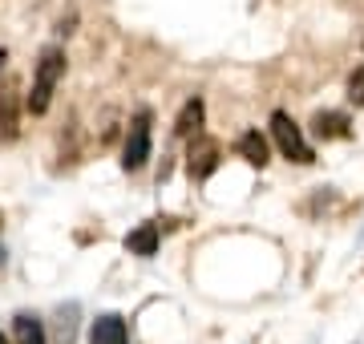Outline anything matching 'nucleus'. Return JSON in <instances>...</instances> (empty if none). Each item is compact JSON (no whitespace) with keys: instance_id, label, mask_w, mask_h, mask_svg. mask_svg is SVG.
Returning <instances> with one entry per match:
<instances>
[{"instance_id":"7","label":"nucleus","mask_w":364,"mask_h":344,"mask_svg":"<svg viewBox=\"0 0 364 344\" xmlns=\"http://www.w3.org/2000/svg\"><path fill=\"white\" fill-rule=\"evenodd\" d=\"M158 239H162V227H158V223H142V227H134L130 235H126V252L150 259V255H158Z\"/></svg>"},{"instance_id":"13","label":"nucleus","mask_w":364,"mask_h":344,"mask_svg":"<svg viewBox=\"0 0 364 344\" xmlns=\"http://www.w3.org/2000/svg\"><path fill=\"white\" fill-rule=\"evenodd\" d=\"M348 102H356V106H364V65L356 69L348 77Z\"/></svg>"},{"instance_id":"15","label":"nucleus","mask_w":364,"mask_h":344,"mask_svg":"<svg viewBox=\"0 0 364 344\" xmlns=\"http://www.w3.org/2000/svg\"><path fill=\"white\" fill-rule=\"evenodd\" d=\"M0 344H9V336H4V332H0Z\"/></svg>"},{"instance_id":"2","label":"nucleus","mask_w":364,"mask_h":344,"mask_svg":"<svg viewBox=\"0 0 364 344\" xmlns=\"http://www.w3.org/2000/svg\"><path fill=\"white\" fill-rule=\"evenodd\" d=\"M272 138H275V146L284 150L287 162H299V166L316 162V150L308 146L304 130H299L296 122H291V114H284V109H275V114H272Z\"/></svg>"},{"instance_id":"4","label":"nucleus","mask_w":364,"mask_h":344,"mask_svg":"<svg viewBox=\"0 0 364 344\" xmlns=\"http://www.w3.org/2000/svg\"><path fill=\"white\" fill-rule=\"evenodd\" d=\"M219 158H223V146L215 142V138H191V154H186V174L195 178V183H203V178H210V174L219 171Z\"/></svg>"},{"instance_id":"17","label":"nucleus","mask_w":364,"mask_h":344,"mask_svg":"<svg viewBox=\"0 0 364 344\" xmlns=\"http://www.w3.org/2000/svg\"><path fill=\"white\" fill-rule=\"evenodd\" d=\"M0 227H4V215H0Z\"/></svg>"},{"instance_id":"1","label":"nucleus","mask_w":364,"mask_h":344,"mask_svg":"<svg viewBox=\"0 0 364 344\" xmlns=\"http://www.w3.org/2000/svg\"><path fill=\"white\" fill-rule=\"evenodd\" d=\"M65 49L61 45H45L41 49V61H37V73H33V93H28V114H45L57 93V81L65 77Z\"/></svg>"},{"instance_id":"8","label":"nucleus","mask_w":364,"mask_h":344,"mask_svg":"<svg viewBox=\"0 0 364 344\" xmlns=\"http://www.w3.org/2000/svg\"><path fill=\"white\" fill-rule=\"evenodd\" d=\"M203 118H207V106H203V97H191V102L178 109L174 134H178V138H198V134H203Z\"/></svg>"},{"instance_id":"5","label":"nucleus","mask_w":364,"mask_h":344,"mask_svg":"<svg viewBox=\"0 0 364 344\" xmlns=\"http://www.w3.org/2000/svg\"><path fill=\"white\" fill-rule=\"evenodd\" d=\"M90 344H130V328L117 312H105V316L93 320L90 328Z\"/></svg>"},{"instance_id":"14","label":"nucleus","mask_w":364,"mask_h":344,"mask_svg":"<svg viewBox=\"0 0 364 344\" xmlns=\"http://www.w3.org/2000/svg\"><path fill=\"white\" fill-rule=\"evenodd\" d=\"M4 61H9V53H4V49H0V69H4Z\"/></svg>"},{"instance_id":"6","label":"nucleus","mask_w":364,"mask_h":344,"mask_svg":"<svg viewBox=\"0 0 364 344\" xmlns=\"http://www.w3.org/2000/svg\"><path fill=\"white\" fill-rule=\"evenodd\" d=\"M312 134L316 138H324V142H332V138H348L352 122H348V114H340V109H320V114L312 118Z\"/></svg>"},{"instance_id":"10","label":"nucleus","mask_w":364,"mask_h":344,"mask_svg":"<svg viewBox=\"0 0 364 344\" xmlns=\"http://www.w3.org/2000/svg\"><path fill=\"white\" fill-rule=\"evenodd\" d=\"M239 154L251 162V166H267L272 162V146H267V138H263L259 130H247V134H239Z\"/></svg>"},{"instance_id":"16","label":"nucleus","mask_w":364,"mask_h":344,"mask_svg":"<svg viewBox=\"0 0 364 344\" xmlns=\"http://www.w3.org/2000/svg\"><path fill=\"white\" fill-rule=\"evenodd\" d=\"M0 267H4V247H0Z\"/></svg>"},{"instance_id":"11","label":"nucleus","mask_w":364,"mask_h":344,"mask_svg":"<svg viewBox=\"0 0 364 344\" xmlns=\"http://www.w3.org/2000/svg\"><path fill=\"white\" fill-rule=\"evenodd\" d=\"M13 332H16V344H49L45 320L33 316V312H21V316L13 320Z\"/></svg>"},{"instance_id":"3","label":"nucleus","mask_w":364,"mask_h":344,"mask_svg":"<svg viewBox=\"0 0 364 344\" xmlns=\"http://www.w3.org/2000/svg\"><path fill=\"white\" fill-rule=\"evenodd\" d=\"M146 162H150V109H142L130 122V134H126V146H122V166L130 174L142 171Z\"/></svg>"},{"instance_id":"9","label":"nucleus","mask_w":364,"mask_h":344,"mask_svg":"<svg viewBox=\"0 0 364 344\" xmlns=\"http://www.w3.org/2000/svg\"><path fill=\"white\" fill-rule=\"evenodd\" d=\"M21 134V122H16V90L4 85L0 90V142H16Z\"/></svg>"},{"instance_id":"12","label":"nucleus","mask_w":364,"mask_h":344,"mask_svg":"<svg viewBox=\"0 0 364 344\" xmlns=\"http://www.w3.org/2000/svg\"><path fill=\"white\" fill-rule=\"evenodd\" d=\"M77 316H81L77 304H61V312H57V344L77 340Z\"/></svg>"}]
</instances>
